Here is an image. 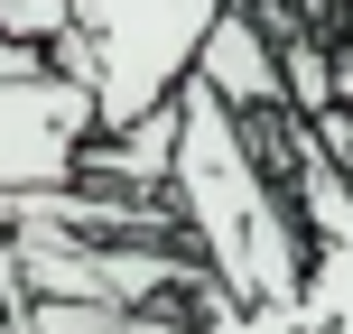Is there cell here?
Returning <instances> with one entry per match:
<instances>
[{
  "label": "cell",
  "instance_id": "cell-1",
  "mask_svg": "<svg viewBox=\"0 0 353 334\" xmlns=\"http://www.w3.org/2000/svg\"><path fill=\"white\" fill-rule=\"evenodd\" d=\"M168 205L195 242V269L223 288L251 316H298L307 269H316V242L298 232V205L288 186L261 167V149L242 140L223 103L205 84H176V167H168Z\"/></svg>",
  "mask_w": 353,
  "mask_h": 334
},
{
  "label": "cell",
  "instance_id": "cell-7",
  "mask_svg": "<svg viewBox=\"0 0 353 334\" xmlns=\"http://www.w3.org/2000/svg\"><path fill=\"white\" fill-rule=\"evenodd\" d=\"M344 167H353V149H344Z\"/></svg>",
  "mask_w": 353,
  "mask_h": 334
},
{
  "label": "cell",
  "instance_id": "cell-3",
  "mask_svg": "<svg viewBox=\"0 0 353 334\" xmlns=\"http://www.w3.org/2000/svg\"><path fill=\"white\" fill-rule=\"evenodd\" d=\"M103 140V103L93 84L37 65L0 74V195H56L84 176V149Z\"/></svg>",
  "mask_w": 353,
  "mask_h": 334
},
{
  "label": "cell",
  "instance_id": "cell-5",
  "mask_svg": "<svg viewBox=\"0 0 353 334\" xmlns=\"http://www.w3.org/2000/svg\"><path fill=\"white\" fill-rule=\"evenodd\" d=\"M65 37H74V0H0V47H28L56 65Z\"/></svg>",
  "mask_w": 353,
  "mask_h": 334
},
{
  "label": "cell",
  "instance_id": "cell-4",
  "mask_svg": "<svg viewBox=\"0 0 353 334\" xmlns=\"http://www.w3.org/2000/svg\"><path fill=\"white\" fill-rule=\"evenodd\" d=\"M195 84H205L232 121H270V112H288L279 56H270V37H261L251 10H223V19H214V37L195 47Z\"/></svg>",
  "mask_w": 353,
  "mask_h": 334
},
{
  "label": "cell",
  "instance_id": "cell-2",
  "mask_svg": "<svg viewBox=\"0 0 353 334\" xmlns=\"http://www.w3.org/2000/svg\"><path fill=\"white\" fill-rule=\"evenodd\" d=\"M223 10L232 0H74V47H84L103 130H130L149 112H168Z\"/></svg>",
  "mask_w": 353,
  "mask_h": 334
},
{
  "label": "cell",
  "instance_id": "cell-6",
  "mask_svg": "<svg viewBox=\"0 0 353 334\" xmlns=\"http://www.w3.org/2000/svg\"><path fill=\"white\" fill-rule=\"evenodd\" d=\"M325 10V37H335V65H344V103H353V0H316Z\"/></svg>",
  "mask_w": 353,
  "mask_h": 334
}]
</instances>
